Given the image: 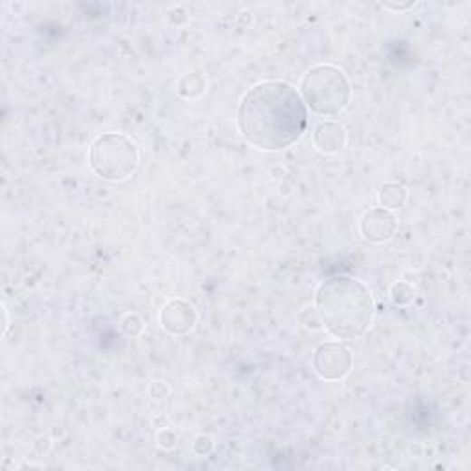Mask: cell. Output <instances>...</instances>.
<instances>
[{
    "label": "cell",
    "mask_w": 471,
    "mask_h": 471,
    "mask_svg": "<svg viewBox=\"0 0 471 471\" xmlns=\"http://www.w3.org/2000/svg\"><path fill=\"white\" fill-rule=\"evenodd\" d=\"M89 162L101 179L124 181L139 166V148L122 133H107L92 144Z\"/></svg>",
    "instance_id": "4"
},
{
    "label": "cell",
    "mask_w": 471,
    "mask_h": 471,
    "mask_svg": "<svg viewBox=\"0 0 471 471\" xmlns=\"http://www.w3.org/2000/svg\"><path fill=\"white\" fill-rule=\"evenodd\" d=\"M122 328H124V332H126L128 335H133V337H135V335H139V333L142 332V321H140L139 315L130 313V315L124 317Z\"/></svg>",
    "instance_id": "12"
},
{
    "label": "cell",
    "mask_w": 471,
    "mask_h": 471,
    "mask_svg": "<svg viewBox=\"0 0 471 471\" xmlns=\"http://www.w3.org/2000/svg\"><path fill=\"white\" fill-rule=\"evenodd\" d=\"M313 142L322 153H337L346 144V131L335 122H322L315 128Z\"/></svg>",
    "instance_id": "8"
},
{
    "label": "cell",
    "mask_w": 471,
    "mask_h": 471,
    "mask_svg": "<svg viewBox=\"0 0 471 471\" xmlns=\"http://www.w3.org/2000/svg\"><path fill=\"white\" fill-rule=\"evenodd\" d=\"M405 199H407V190L398 183H387L380 190V205L385 210H394L403 207Z\"/></svg>",
    "instance_id": "9"
},
{
    "label": "cell",
    "mask_w": 471,
    "mask_h": 471,
    "mask_svg": "<svg viewBox=\"0 0 471 471\" xmlns=\"http://www.w3.org/2000/svg\"><path fill=\"white\" fill-rule=\"evenodd\" d=\"M303 100L321 116H337L350 103L351 89L344 72L332 65L308 71L301 85Z\"/></svg>",
    "instance_id": "3"
},
{
    "label": "cell",
    "mask_w": 471,
    "mask_h": 471,
    "mask_svg": "<svg viewBox=\"0 0 471 471\" xmlns=\"http://www.w3.org/2000/svg\"><path fill=\"white\" fill-rule=\"evenodd\" d=\"M196 321H197L196 308L183 299L169 301L160 312V324L171 335L188 333L194 328Z\"/></svg>",
    "instance_id": "6"
},
{
    "label": "cell",
    "mask_w": 471,
    "mask_h": 471,
    "mask_svg": "<svg viewBox=\"0 0 471 471\" xmlns=\"http://www.w3.org/2000/svg\"><path fill=\"white\" fill-rule=\"evenodd\" d=\"M244 139L264 151H280L297 142L308 128L303 96L284 82H264L253 87L238 109Z\"/></svg>",
    "instance_id": "1"
},
{
    "label": "cell",
    "mask_w": 471,
    "mask_h": 471,
    "mask_svg": "<svg viewBox=\"0 0 471 471\" xmlns=\"http://www.w3.org/2000/svg\"><path fill=\"white\" fill-rule=\"evenodd\" d=\"M315 310L321 324L337 339L361 337L374 317L370 289L350 276H335L322 282L315 293Z\"/></svg>",
    "instance_id": "2"
},
{
    "label": "cell",
    "mask_w": 471,
    "mask_h": 471,
    "mask_svg": "<svg viewBox=\"0 0 471 471\" xmlns=\"http://www.w3.org/2000/svg\"><path fill=\"white\" fill-rule=\"evenodd\" d=\"M313 369L319 378L339 381L351 369V353L341 342H322L313 353Z\"/></svg>",
    "instance_id": "5"
},
{
    "label": "cell",
    "mask_w": 471,
    "mask_h": 471,
    "mask_svg": "<svg viewBox=\"0 0 471 471\" xmlns=\"http://www.w3.org/2000/svg\"><path fill=\"white\" fill-rule=\"evenodd\" d=\"M396 226H398L396 217L381 207L369 210L360 223L363 238L372 244H383L390 240L396 232Z\"/></svg>",
    "instance_id": "7"
},
{
    "label": "cell",
    "mask_w": 471,
    "mask_h": 471,
    "mask_svg": "<svg viewBox=\"0 0 471 471\" xmlns=\"http://www.w3.org/2000/svg\"><path fill=\"white\" fill-rule=\"evenodd\" d=\"M187 82H190V87H179V92L187 98H196L199 94H203L205 91V80L201 74H187L185 76Z\"/></svg>",
    "instance_id": "11"
},
{
    "label": "cell",
    "mask_w": 471,
    "mask_h": 471,
    "mask_svg": "<svg viewBox=\"0 0 471 471\" xmlns=\"http://www.w3.org/2000/svg\"><path fill=\"white\" fill-rule=\"evenodd\" d=\"M390 297H392V303H394V304L405 306V304H409L412 299H415V287H412V285L407 284V282H396V284L390 287Z\"/></svg>",
    "instance_id": "10"
}]
</instances>
